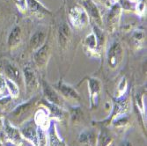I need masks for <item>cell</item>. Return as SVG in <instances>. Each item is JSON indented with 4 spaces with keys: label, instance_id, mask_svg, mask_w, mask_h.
<instances>
[{
    "label": "cell",
    "instance_id": "obj_34",
    "mask_svg": "<svg viewBox=\"0 0 147 146\" xmlns=\"http://www.w3.org/2000/svg\"><path fill=\"white\" fill-rule=\"evenodd\" d=\"M95 1H98L100 4L104 5L105 6H108V7H111L113 5H112L113 0H93V2H95Z\"/></svg>",
    "mask_w": 147,
    "mask_h": 146
},
{
    "label": "cell",
    "instance_id": "obj_14",
    "mask_svg": "<svg viewBox=\"0 0 147 146\" xmlns=\"http://www.w3.org/2000/svg\"><path fill=\"white\" fill-rule=\"evenodd\" d=\"M122 11L123 9L119 4H114L110 7V11L107 17V26L109 32L113 33L117 28L121 19Z\"/></svg>",
    "mask_w": 147,
    "mask_h": 146
},
{
    "label": "cell",
    "instance_id": "obj_33",
    "mask_svg": "<svg viewBox=\"0 0 147 146\" xmlns=\"http://www.w3.org/2000/svg\"><path fill=\"white\" fill-rule=\"evenodd\" d=\"M16 5L18 9L22 11L25 12L26 11V0H17L16 1Z\"/></svg>",
    "mask_w": 147,
    "mask_h": 146
},
{
    "label": "cell",
    "instance_id": "obj_15",
    "mask_svg": "<svg viewBox=\"0 0 147 146\" xmlns=\"http://www.w3.org/2000/svg\"><path fill=\"white\" fill-rule=\"evenodd\" d=\"M39 102H41V104H42L43 107L46 108L45 109L48 111L49 119H53V120H55V121L61 122L65 118L66 112L64 111L63 107H60V106H57L56 104L50 103L43 98Z\"/></svg>",
    "mask_w": 147,
    "mask_h": 146
},
{
    "label": "cell",
    "instance_id": "obj_30",
    "mask_svg": "<svg viewBox=\"0 0 147 146\" xmlns=\"http://www.w3.org/2000/svg\"><path fill=\"white\" fill-rule=\"evenodd\" d=\"M132 41L134 42L135 46L141 47L144 42V33L142 30H137L132 34Z\"/></svg>",
    "mask_w": 147,
    "mask_h": 146
},
{
    "label": "cell",
    "instance_id": "obj_36",
    "mask_svg": "<svg viewBox=\"0 0 147 146\" xmlns=\"http://www.w3.org/2000/svg\"><path fill=\"white\" fill-rule=\"evenodd\" d=\"M4 126V121L2 118H0V129H1Z\"/></svg>",
    "mask_w": 147,
    "mask_h": 146
},
{
    "label": "cell",
    "instance_id": "obj_27",
    "mask_svg": "<svg viewBox=\"0 0 147 146\" xmlns=\"http://www.w3.org/2000/svg\"><path fill=\"white\" fill-rule=\"evenodd\" d=\"M70 114V118H71V122L73 123H78L81 121V119L83 118V111L81 108L78 107V106H73V107L70 108L69 110Z\"/></svg>",
    "mask_w": 147,
    "mask_h": 146
},
{
    "label": "cell",
    "instance_id": "obj_19",
    "mask_svg": "<svg viewBox=\"0 0 147 146\" xmlns=\"http://www.w3.org/2000/svg\"><path fill=\"white\" fill-rule=\"evenodd\" d=\"M48 146H67L60 137L56 124H51L48 129Z\"/></svg>",
    "mask_w": 147,
    "mask_h": 146
},
{
    "label": "cell",
    "instance_id": "obj_18",
    "mask_svg": "<svg viewBox=\"0 0 147 146\" xmlns=\"http://www.w3.org/2000/svg\"><path fill=\"white\" fill-rule=\"evenodd\" d=\"M71 38V30L67 23H62L57 31V41L60 49L64 50L68 47Z\"/></svg>",
    "mask_w": 147,
    "mask_h": 146
},
{
    "label": "cell",
    "instance_id": "obj_22",
    "mask_svg": "<svg viewBox=\"0 0 147 146\" xmlns=\"http://www.w3.org/2000/svg\"><path fill=\"white\" fill-rule=\"evenodd\" d=\"M45 42H46V33L44 31L39 30V31H36L31 36L29 45H30V48L34 51H35L38 48H41Z\"/></svg>",
    "mask_w": 147,
    "mask_h": 146
},
{
    "label": "cell",
    "instance_id": "obj_28",
    "mask_svg": "<svg viewBox=\"0 0 147 146\" xmlns=\"http://www.w3.org/2000/svg\"><path fill=\"white\" fill-rule=\"evenodd\" d=\"M129 117L126 116V114L115 118L111 122V124L116 129H125L129 125Z\"/></svg>",
    "mask_w": 147,
    "mask_h": 146
},
{
    "label": "cell",
    "instance_id": "obj_25",
    "mask_svg": "<svg viewBox=\"0 0 147 146\" xmlns=\"http://www.w3.org/2000/svg\"><path fill=\"white\" fill-rule=\"evenodd\" d=\"M112 143L113 137L109 134L108 130L102 127L97 137V146H110Z\"/></svg>",
    "mask_w": 147,
    "mask_h": 146
},
{
    "label": "cell",
    "instance_id": "obj_17",
    "mask_svg": "<svg viewBox=\"0 0 147 146\" xmlns=\"http://www.w3.org/2000/svg\"><path fill=\"white\" fill-rule=\"evenodd\" d=\"M4 77L14 81L16 84L20 85L23 82L22 71L17 67L15 64L10 62H5L4 65Z\"/></svg>",
    "mask_w": 147,
    "mask_h": 146
},
{
    "label": "cell",
    "instance_id": "obj_11",
    "mask_svg": "<svg viewBox=\"0 0 147 146\" xmlns=\"http://www.w3.org/2000/svg\"><path fill=\"white\" fill-rule=\"evenodd\" d=\"M82 7L86 10L90 21H92L95 26L101 28L102 26V18L100 12L93 0H81Z\"/></svg>",
    "mask_w": 147,
    "mask_h": 146
},
{
    "label": "cell",
    "instance_id": "obj_24",
    "mask_svg": "<svg viewBox=\"0 0 147 146\" xmlns=\"http://www.w3.org/2000/svg\"><path fill=\"white\" fill-rule=\"evenodd\" d=\"M146 94V88L138 92L135 95V102L138 107V109L143 118V122H145V103H144V95Z\"/></svg>",
    "mask_w": 147,
    "mask_h": 146
},
{
    "label": "cell",
    "instance_id": "obj_13",
    "mask_svg": "<svg viewBox=\"0 0 147 146\" xmlns=\"http://www.w3.org/2000/svg\"><path fill=\"white\" fill-rule=\"evenodd\" d=\"M41 86H42V91L43 94V99H45L47 101L56 104L60 107H63V98L60 96V94L56 91V89L50 85L46 80L42 79L41 82Z\"/></svg>",
    "mask_w": 147,
    "mask_h": 146
},
{
    "label": "cell",
    "instance_id": "obj_32",
    "mask_svg": "<svg viewBox=\"0 0 147 146\" xmlns=\"http://www.w3.org/2000/svg\"><path fill=\"white\" fill-rule=\"evenodd\" d=\"M5 89H6V85H5V77L0 74V96L4 94V92H5Z\"/></svg>",
    "mask_w": 147,
    "mask_h": 146
},
{
    "label": "cell",
    "instance_id": "obj_31",
    "mask_svg": "<svg viewBox=\"0 0 147 146\" xmlns=\"http://www.w3.org/2000/svg\"><path fill=\"white\" fill-rule=\"evenodd\" d=\"M38 128V146H47L48 145V137L46 129L42 128Z\"/></svg>",
    "mask_w": 147,
    "mask_h": 146
},
{
    "label": "cell",
    "instance_id": "obj_29",
    "mask_svg": "<svg viewBox=\"0 0 147 146\" xmlns=\"http://www.w3.org/2000/svg\"><path fill=\"white\" fill-rule=\"evenodd\" d=\"M128 80L125 77H123L120 80L117 87V96L115 98H121L124 95L127 94V91H128Z\"/></svg>",
    "mask_w": 147,
    "mask_h": 146
},
{
    "label": "cell",
    "instance_id": "obj_2",
    "mask_svg": "<svg viewBox=\"0 0 147 146\" xmlns=\"http://www.w3.org/2000/svg\"><path fill=\"white\" fill-rule=\"evenodd\" d=\"M39 97L37 95L31 97L28 101H25L13 109L10 114L9 122L12 124H22L28 121V117L31 116L37 103H39Z\"/></svg>",
    "mask_w": 147,
    "mask_h": 146
},
{
    "label": "cell",
    "instance_id": "obj_21",
    "mask_svg": "<svg viewBox=\"0 0 147 146\" xmlns=\"http://www.w3.org/2000/svg\"><path fill=\"white\" fill-rule=\"evenodd\" d=\"M34 121L37 127L42 128L46 130L49 129L50 127L49 125V117L48 114V111L44 108H40L37 110V112L34 114Z\"/></svg>",
    "mask_w": 147,
    "mask_h": 146
},
{
    "label": "cell",
    "instance_id": "obj_3",
    "mask_svg": "<svg viewBox=\"0 0 147 146\" xmlns=\"http://www.w3.org/2000/svg\"><path fill=\"white\" fill-rule=\"evenodd\" d=\"M112 102H113V107H112L111 114L104 121L100 122V123L103 126H108L111 124L113 120H115V118L126 114L127 112L129 111V99L127 94L121 98H113Z\"/></svg>",
    "mask_w": 147,
    "mask_h": 146
},
{
    "label": "cell",
    "instance_id": "obj_1",
    "mask_svg": "<svg viewBox=\"0 0 147 146\" xmlns=\"http://www.w3.org/2000/svg\"><path fill=\"white\" fill-rule=\"evenodd\" d=\"M104 42V34L101 32L100 28L93 26L92 32L86 37L84 41V50L89 57L100 58L101 55V48Z\"/></svg>",
    "mask_w": 147,
    "mask_h": 146
},
{
    "label": "cell",
    "instance_id": "obj_16",
    "mask_svg": "<svg viewBox=\"0 0 147 146\" xmlns=\"http://www.w3.org/2000/svg\"><path fill=\"white\" fill-rule=\"evenodd\" d=\"M26 11H28L32 15L37 18H44L45 16L51 15V11L47 9L38 0H26Z\"/></svg>",
    "mask_w": 147,
    "mask_h": 146
},
{
    "label": "cell",
    "instance_id": "obj_26",
    "mask_svg": "<svg viewBox=\"0 0 147 146\" xmlns=\"http://www.w3.org/2000/svg\"><path fill=\"white\" fill-rule=\"evenodd\" d=\"M5 81L6 85V89L9 92V96L13 100L17 99L20 96V86L18 84H16L14 81L11 80L9 78H6L5 77Z\"/></svg>",
    "mask_w": 147,
    "mask_h": 146
},
{
    "label": "cell",
    "instance_id": "obj_6",
    "mask_svg": "<svg viewBox=\"0 0 147 146\" xmlns=\"http://www.w3.org/2000/svg\"><path fill=\"white\" fill-rule=\"evenodd\" d=\"M124 57V51L122 44L119 42H114L108 52H107V62L111 70H116L121 65Z\"/></svg>",
    "mask_w": 147,
    "mask_h": 146
},
{
    "label": "cell",
    "instance_id": "obj_20",
    "mask_svg": "<svg viewBox=\"0 0 147 146\" xmlns=\"http://www.w3.org/2000/svg\"><path fill=\"white\" fill-rule=\"evenodd\" d=\"M21 40H22V31H21L20 26H15L10 32L9 36L7 38L8 48L11 50L15 49L20 44Z\"/></svg>",
    "mask_w": 147,
    "mask_h": 146
},
{
    "label": "cell",
    "instance_id": "obj_10",
    "mask_svg": "<svg viewBox=\"0 0 147 146\" xmlns=\"http://www.w3.org/2000/svg\"><path fill=\"white\" fill-rule=\"evenodd\" d=\"M50 56H51L50 47L47 42H45L41 48L34 52V57H33L34 63L40 71L46 69Z\"/></svg>",
    "mask_w": 147,
    "mask_h": 146
},
{
    "label": "cell",
    "instance_id": "obj_4",
    "mask_svg": "<svg viewBox=\"0 0 147 146\" xmlns=\"http://www.w3.org/2000/svg\"><path fill=\"white\" fill-rule=\"evenodd\" d=\"M68 19L71 26L77 30L86 28L90 22L86 10L82 7V5H76L70 9L68 13Z\"/></svg>",
    "mask_w": 147,
    "mask_h": 146
},
{
    "label": "cell",
    "instance_id": "obj_37",
    "mask_svg": "<svg viewBox=\"0 0 147 146\" xmlns=\"http://www.w3.org/2000/svg\"><path fill=\"white\" fill-rule=\"evenodd\" d=\"M0 146H3V142L1 140V137H0Z\"/></svg>",
    "mask_w": 147,
    "mask_h": 146
},
{
    "label": "cell",
    "instance_id": "obj_7",
    "mask_svg": "<svg viewBox=\"0 0 147 146\" xmlns=\"http://www.w3.org/2000/svg\"><path fill=\"white\" fill-rule=\"evenodd\" d=\"M84 80H86L88 92H89V99H90V108L95 109L98 108L100 94H101V82L99 78L94 77H87Z\"/></svg>",
    "mask_w": 147,
    "mask_h": 146
},
{
    "label": "cell",
    "instance_id": "obj_12",
    "mask_svg": "<svg viewBox=\"0 0 147 146\" xmlns=\"http://www.w3.org/2000/svg\"><path fill=\"white\" fill-rule=\"evenodd\" d=\"M23 139L28 141L32 146H38V128L34 121H26L20 129Z\"/></svg>",
    "mask_w": 147,
    "mask_h": 146
},
{
    "label": "cell",
    "instance_id": "obj_9",
    "mask_svg": "<svg viewBox=\"0 0 147 146\" xmlns=\"http://www.w3.org/2000/svg\"><path fill=\"white\" fill-rule=\"evenodd\" d=\"M3 128L5 130V138L9 143H11L12 146H22L23 137L20 129L15 127V125H13L5 119L4 121Z\"/></svg>",
    "mask_w": 147,
    "mask_h": 146
},
{
    "label": "cell",
    "instance_id": "obj_5",
    "mask_svg": "<svg viewBox=\"0 0 147 146\" xmlns=\"http://www.w3.org/2000/svg\"><path fill=\"white\" fill-rule=\"evenodd\" d=\"M22 76L26 94L28 96L31 95L33 97V95L40 89V85H41L34 70L31 66H25L22 70Z\"/></svg>",
    "mask_w": 147,
    "mask_h": 146
},
{
    "label": "cell",
    "instance_id": "obj_23",
    "mask_svg": "<svg viewBox=\"0 0 147 146\" xmlns=\"http://www.w3.org/2000/svg\"><path fill=\"white\" fill-rule=\"evenodd\" d=\"M78 142L84 146H95L97 137L93 132L84 130L78 136Z\"/></svg>",
    "mask_w": 147,
    "mask_h": 146
},
{
    "label": "cell",
    "instance_id": "obj_8",
    "mask_svg": "<svg viewBox=\"0 0 147 146\" xmlns=\"http://www.w3.org/2000/svg\"><path fill=\"white\" fill-rule=\"evenodd\" d=\"M52 86L56 89V91L60 94V96L65 100L71 101H78V102L81 100L77 90L72 85L65 83L63 79H60L57 83H56Z\"/></svg>",
    "mask_w": 147,
    "mask_h": 146
},
{
    "label": "cell",
    "instance_id": "obj_35",
    "mask_svg": "<svg viewBox=\"0 0 147 146\" xmlns=\"http://www.w3.org/2000/svg\"><path fill=\"white\" fill-rule=\"evenodd\" d=\"M122 146H133V144L129 141H125V142H123V143L122 144Z\"/></svg>",
    "mask_w": 147,
    "mask_h": 146
}]
</instances>
